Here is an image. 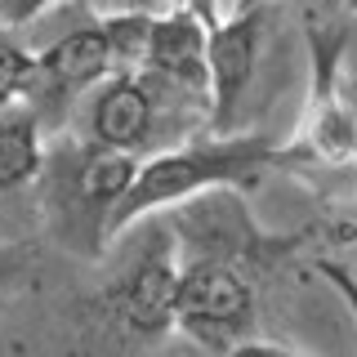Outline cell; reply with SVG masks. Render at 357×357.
Listing matches in <instances>:
<instances>
[{"instance_id": "cell-17", "label": "cell", "mask_w": 357, "mask_h": 357, "mask_svg": "<svg viewBox=\"0 0 357 357\" xmlns=\"http://www.w3.org/2000/svg\"><path fill=\"white\" fill-rule=\"evenodd\" d=\"M335 9H349V14L357 18V0H335Z\"/></svg>"}, {"instance_id": "cell-15", "label": "cell", "mask_w": 357, "mask_h": 357, "mask_svg": "<svg viewBox=\"0 0 357 357\" xmlns=\"http://www.w3.org/2000/svg\"><path fill=\"white\" fill-rule=\"evenodd\" d=\"M223 357H308V353H295V349H286V344H273V340H241V344H232Z\"/></svg>"}, {"instance_id": "cell-5", "label": "cell", "mask_w": 357, "mask_h": 357, "mask_svg": "<svg viewBox=\"0 0 357 357\" xmlns=\"http://www.w3.org/2000/svg\"><path fill=\"white\" fill-rule=\"evenodd\" d=\"M308 45V98L290 143L304 156V170H344L353 165V116L344 98V67H349V31L340 22L304 14Z\"/></svg>"}, {"instance_id": "cell-4", "label": "cell", "mask_w": 357, "mask_h": 357, "mask_svg": "<svg viewBox=\"0 0 357 357\" xmlns=\"http://www.w3.org/2000/svg\"><path fill=\"white\" fill-rule=\"evenodd\" d=\"M126 232L139 241V250L121 268V277H112L103 308L130 340L156 344L174 331V299H178V273H183L178 241L165 215H148L130 223Z\"/></svg>"}, {"instance_id": "cell-18", "label": "cell", "mask_w": 357, "mask_h": 357, "mask_svg": "<svg viewBox=\"0 0 357 357\" xmlns=\"http://www.w3.org/2000/svg\"><path fill=\"white\" fill-rule=\"evenodd\" d=\"M349 245H357V228H353V241H349Z\"/></svg>"}, {"instance_id": "cell-1", "label": "cell", "mask_w": 357, "mask_h": 357, "mask_svg": "<svg viewBox=\"0 0 357 357\" xmlns=\"http://www.w3.org/2000/svg\"><path fill=\"white\" fill-rule=\"evenodd\" d=\"M282 170H304V156L295 143L268 139V134H197V139H178L170 148H156L139 161L130 192L116 201L107 215V245L130 228V223L161 215V210L178 206V201L210 192V188H237V192H255L268 174Z\"/></svg>"}, {"instance_id": "cell-2", "label": "cell", "mask_w": 357, "mask_h": 357, "mask_svg": "<svg viewBox=\"0 0 357 357\" xmlns=\"http://www.w3.org/2000/svg\"><path fill=\"white\" fill-rule=\"evenodd\" d=\"M161 215L174 228L178 259H219L250 277L277 268L282 259H295V250H304L321 232V228L264 232L245 206V192H237V188H210V192H197L161 210Z\"/></svg>"}, {"instance_id": "cell-8", "label": "cell", "mask_w": 357, "mask_h": 357, "mask_svg": "<svg viewBox=\"0 0 357 357\" xmlns=\"http://www.w3.org/2000/svg\"><path fill=\"white\" fill-rule=\"evenodd\" d=\"M268 22H273L268 0L206 22V59H210V126L206 130L215 134L237 130V107L245 89L255 85V72H259Z\"/></svg>"}, {"instance_id": "cell-11", "label": "cell", "mask_w": 357, "mask_h": 357, "mask_svg": "<svg viewBox=\"0 0 357 357\" xmlns=\"http://www.w3.org/2000/svg\"><path fill=\"white\" fill-rule=\"evenodd\" d=\"M45 126L27 103L0 107V192L36 183L45 170Z\"/></svg>"}, {"instance_id": "cell-6", "label": "cell", "mask_w": 357, "mask_h": 357, "mask_svg": "<svg viewBox=\"0 0 357 357\" xmlns=\"http://www.w3.org/2000/svg\"><path fill=\"white\" fill-rule=\"evenodd\" d=\"M255 282L250 273L219 259H183L174 299V331L188 335L197 349L223 357L232 344L250 340L255 331Z\"/></svg>"}, {"instance_id": "cell-7", "label": "cell", "mask_w": 357, "mask_h": 357, "mask_svg": "<svg viewBox=\"0 0 357 357\" xmlns=\"http://www.w3.org/2000/svg\"><path fill=\"white\" fill-rule=\"evenodd\" d=\"M139 72L174 116H197L210 126V59H206V18L192 5L156 14L148 31Z\"/></svg>"}, {"instance_id": "cell-13", "label": "cell", "mask_w": 357, "mask_h": 357, "mask_svg": "<svg viewBox=\"0 0 357 357\" xmlns=\"http://www.w3.org/2000/svg\"><path fill=\"white\" fill-rule=\"evenodd\" d=\"M188 5V0H89V9H94V18L103 14H170V9Z\"/></svg>"}, {"instance_id": "cell-9", "label": "cell", "mask_w": 357, "mask_h": 357, "mask_svg": "<svg viewBox=\"0 0 357 357\" xmlns=\"http://www.w3.org/2000/svg\"><path fill=\"white\" fill-rule=\"evenodd\" d=\"M112 72H116V63H112L107 31L94 18L89 27L67 31L50 50L36 54V76H31L27 107L40 116V126H54V121H63L72 112L76 98H85L94 85H103Z\"/></svg>"}, {"instance_id": "cell-14", "label": "cell", "mask_w": 357, "mask_h": 357, "mask_svg": "<svg viewBox=\"0 0 357 357\" xmlns=\"http://www.w3.org/2000/svg\"><path fill=\"white\" fill-rule=\"evenodd\" d=\"M54 5H63V0H0V27L18 31V27H27V22H36L45 9H54Z\"/></svg>"}, {"instance_id": "cell-10", "label": "cell", "mask_w": 357, "mask_h": 357, "mask_svg": "<svg viewBox=\"0 0 357 357\" xmlns=\"http://www.w3.org/2000/svg\"><path fill=\"white\" fill-rule=\"evenodd\" d=\"M161 112H165V103L156 98V89L148 85L143 72H112L103 85L89 89L85 130L94 143L148 156L161 148L156 143L161 139Z\"/></svg>"}, {"instance_id": "cell-16", "label": "cell", "mask_w": 357, "mask_h": 357, "mask_svg": "<svg viewBox=\"0 0 357 357\" xmlns=\"http://www.w3.org/2000/svg\"><path fill=\"white\" fill-rule=\"evenodd\" d=\"M344 98H349V116H353V170H357V67H344Z\"/></svg>"}, {"instance_id": "cell-12", "label": "cell", "mask_w": 357, "mask_h": 357, "mask_svg": "<svg viewBox=\"0 0 357 357\" xmlns=\"http://www.w3.org/2000/svg\"><path fill=\"white\" fill-rule=\"evenodd\" d=\"M31 76H36V54H27L14 40V31L0 27V107L27 103Z\"/></svg>"}, {"instance_id": "cell-3", "label": "cell", "mask_w": 357, "mask_h": 357, "mask_svg": "<svg viewBox=\"0 0 357 357\" xmlns=\"http://www.w3.org/2000/svg\"><path fill=\"white\" fill-rule=\"evenodd\" d=\"M139 152L107 148L94 139H63L54 152H45V188H50V206L59 210L63 232L81 245L85 255L107 250V215L116 201L130 192L134 174H139Z\"/></svg>"}]
</instances>
